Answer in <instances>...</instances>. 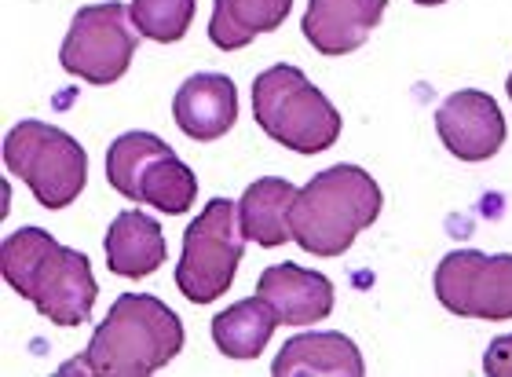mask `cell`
I'll use <instances>...</instances> for the list:
<instances>
[{
  "label": "cell",
  "instance_id": "13",
  "mask_svg": "<svg viewBox=\"0 0 512 377\" xmlns=\"http://www.w3.org/2000/svg\"><path fill=\"white\" fill-rule=\"evenodd\" d=\"M256 293L278 312L282 326H315L333 312V282L322 271L275 264L264 268Z\"/></svg>",
  "mask_w": 512,
  "mask_h": 377
},
{
  "label": "cell",
  "instance_id": "18",
  "mask_svg": "<svg viewBox=\"0 0 512 377\" xmlns=\"http://www.w3.org/2000/svg\"><path fill=\"white\" fill-rule=\"evenodd\" d=\"M278 312L256 293L249 301H238L213 319V341L227 359H256L264 356L267 341L275 334Z\"/></svg>",
  "mask_w": 512,
  "mask_h": 377
},
{
  "label": "cell",
  "instance_id": "10",
  "mask_svg": "<svg viewBox=\"0 0 512 377\" xmlns=\"http://www.w3.org/2000/svg\"><path fill=\"white\" fill-rule=\"evenodd\" d=\"M436 132L461 162H487L505 147L502 107L480 88H461L443 99L436 110Z\"/></svg>",
  "mask_w": 512,
  "mask_h": 377
},
{
  "label": "cell",
  "instance_id": "12",
  "mask_svg": "<svg viewBox=\"0 0 512 377\" xmlns=\"http://www.w3.org/2000/svg\"><path fill=\"white\" fill-rule=\"evenodd\" d=\"M388 0H308L300 30L322 55L359 52L384 19Z\"/></svg>",
  "mask_w": 512,
  "mask_h": 377
},
{
  "label": "cell",
  "instance_id": "20",
  "mask_svg": "<svg viewBox=\"0 0 512 377\" xmlns=\"http://www.w3.org/2000/svg\"><path fill=\"white\" fill-rule=\"evenodd\" d=\"M483 374L491 377H512V334L494 337L487 356H483Z\"/></svg>",
  "mask_w": 512,
  "mask_h": 377
},
{
  "label": "cell",
  "instance_id": "14",
  "mask_svg": "<svg viewBox=\"0 0 512 377\" xmlns=\"http://www.w3.org/2000/svg\"><path fill=\"white\" fill-rule=\"evenodd\" d=\"M275 377H363L366 363L359 345L337 330H315V334L289 337L282 352L271 363Z\"/></svg>",
  "mask_w": 512,
  "mask_h": 377
},
{
  "label": "cell",
  "instance_id": "15",
  "mask_svg": "<svg viewBox=\"0 0 512 377\" xmlns=\"http://www.w3.org/2000/svg\"><path fill=\"white\" fill-rule=\"evenodd\" d=\"M169 249L154 216L125 209L107 227V268L121 279H147L165 264Z\"/></svg>",
  "mask_w": 512,
  "mask_h": 377
},
{
  "label": "cell",
  "instance_id": "2",
  "mask_svg": "<svg viewBox=\"0 0 512 377\" xmlns=\"http://www.w3.org/2000/svg\"><path fill=\"white\" fill-rule=\"evenodd\" d=\"M183 323L154 293H125L114 301L103 326L77 359L63 363L59 374L99 377H147L169 367L183 352Z\"/></svg>",
  "mask_w": 512,
  "mask_h": 377
},
{
  "label": "cell",
  "instance_id": "3",
  "mask_svg": "<svg viewBox=\"0 0 512 377\" xmlns=\"http://www.w3.org/2000/svg\"><path fill=\"white\" fill-rule=\"evenodd\" d=\"M384 194L359 165H330L300 187L289 209V231L311 257H341L359 231L381 216Z\"/></svg>",
  "mask_w": 512,
  "mask_h": 377
},
{
  "label": "cell",
  "instance_id": "17",
  "mask_svg": "<svg viewBox=\"0 0 512 377\" xmlns=\"http://www.w3.org/2000/svg\"><path fill=\"white\" fill-rule=\"evenodd\" d=\"M293 0H213L209 41L220 52H238L260 33L278 30L289 19Z\"/></svg>",
  "mask_w": 512,
  "mask_h": 377
},
{
  "label": "cell",
  "instance_id": "1",
  "mask_svg": "<svg viewBox=\"0 0 512 377\" xmlns=\"http://www.w3.org/2000/svg\"><path fill=\"white\" fill-rule=\"evenodd\" d=\"M0 275L55 326H85L99 297L85 253L55 242L44 227H19L0 242Z\"/></svg>",
  "mask_w": 512,
  "mask_h": 377
},
{
  "label": "cell",
  "instance_id": "6",
  "mask_svg": "<svg viewBox=\"0 0 512 377\" xmlns=\"http://www.w3.org/2000/svg\"><path fill=\"white\" fill-rule=\"evenodd\" d=\"M107 180L136 205H154L169 216H183L198 198V176L191 165L180 162L154 132H125L110 143Z\"/></svg>",
  "mask_w": 512,
  "mask_h": 377
},
{
  "label": "cell",
  "instance_id": "19",
  "mask_svg": "<svg viewBox=\"0 0 512 377\" xmlns=\"http://www.w3.org/2000/svg\"><path fill=\"white\" fill-rule=\"evenodd\" d=\"M198 0H128V15L139 37H150L158 44H176L187 37L194 22Z\"/></svg>",
  "mask_w": 512,
  "mask_h": 377
},
{
  "label": "cell",
  "instance_id": "16",
  "mask_svg": "<svg viewBox=\"0 0 512 377\" xmlns=\"http://www.w3.org/2000/svg\"><path fill=\"white\" fill-rule=\"evenodd\" d=\"M297 187L282 180V176H264L246 187L242 202H238V227L249 242L264 249L286 246L293 231H289V209H293Z\"/></svg>",
  "mask_w": 512,
  "mask_h": 377
},
{
  "label": "cell",
  "instance_id": "11",
  "mask_svg": "<svg viewBox=\"0 0 512 377\" xmlns=\"http://www.w3.org/2000/svg\"><path fill=\"white\" fill-rule=\"evenodd\" d=\"M172 118L183 136L198 143H213L235 129L238 121V88L227 74H194L187 77L172 99Z\"/></svg>",
  "mask_w": 512,
  "mask_h": 377
},
{
  "label": "cell",
  "instance_id": "4",
  "mask_svg": "<svg viewBox=\"0 0 512 377\" xmlns=\"http://www.w3.org/2000/svg\"><path fill=\"white\" fill-rule=\"evenodd\" d=\"M256 125L286 151L322 154L341 136V114L297 66L275 63L253 81Z\"/></svg>",
  "mask_w": 512,
  "mask_h": 377
},
{
  "label": "cell",
  "instance_id": "8",
  "mask_svg": "<svg viewBox=\"0 0 512 377\" xmlns=\"http://www.w3.org/2000/svg\"><path fill=\"white\" fill-rule=\"evenodd\" d=\"M136 26L128 15V4L107 0L74 11L70 33L59 48V63L66 74L81 77L88 85H114L128 74L136 55Z\"/></svg>",
  "mask_w": 512,
  "mask_h": 377
},
{
  "label": "cell",
  "instance_id": "9",
  "mask_svg": "<svg viewBox=\"0 0 512 377\" xmlns=\"http://www.w3.org/2000/svg\"><path fill=\"white\" fill-rule=\"evenodd\" d=\"M436 297L461 319H512V253L487 257L480 249H454L436 268Z\"/></svg>",
  "mask_w": 512,
  "mask_h": 377
},
{
  "label": "cell",
  "instance_id": "5",
  "mask_svg": "<svg viewBox=\"0 0 512 377\" xmlns=\"http://www.w3.org/2000/svg\"><path fill=\"white\" fill-rule=\"evenodd\" d=\"M4 165L52 213L74 205L88 180L85 147L48 121H19L4 136Z\"/></svg>",
  "mask_w": 512,
  "mask_h": 377
},
{
  "label": "cell",
  "instance_id": "22",
  "mask_svg": "<svg viewBox=\"0 0 512 377\" xmlns=\"http://www.w3.org/2000/svg\"><path fill=\"white\" fill-rule=\"evenodd\" d=\"M505 92H509V99H512V74H509V81H505Z\"/></svg>",
  "mask_w": 512,
  "mask_h": 377
},
{
  "label": "cell",
  "instance_id": "7",
  "mask_svg": "<svg viewBox=\"0 0 512 377\" xmlns=\"http://www.w3.org/2000/svg\"><path fill=\"white\" fill-rule=\"evenodd\" d=\"M242 253H246V235L238 227V205L231 198H213L183 235L176 286L194 304L216 301L231 290Z\"/></svg>",
  "mask_w": 512,
  "mask_h": 377
},
{
  "label": "cell",
  "instance_id": "21",
  "mask_svg": "<svg viewBox=\"0 0 512 377\" xmlns=\"http://www.w3.org/2000/svg\"><path fill=\"white\" fill-rule=\"evenodd\" d=\"M414 4H421V8H436V4H447V0H414Z\"/></svg>",
  "mask_w": 512,
  "mask_h": 377
}]
</instances>
